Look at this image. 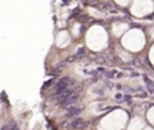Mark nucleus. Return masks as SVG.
<instances>
[{
  "instance_id": "20e7f679",
  "label": "nucleus",
  "mask_w": 154,
  "mask_h": 130,
  "mask_svg": "<svg viewBox=\"0 0 154 130\" xmlns=\"http://www.w3.org/2000/svg\"><path fill=\"white\" fill-rule=\"evenodd\" d=\"M79 113H81V108L79 107H76V106H71L67 110V116H70V117H76Z\"/></svg>"
},
{
  "instance_id": "423d86ee",
  "label": "nucleus",
  "mask_w": 154,
  "mask_h": 130,
  "mask_svg": "<svg viewBox=\"0 0 154 130\" xmlns=\"http://www.w3.org/2000/svg\"><path fill=\"white\" fill-rule=\"evenodd\" d=\"M10 130H19V129H18L17 124L14 122H12V123H10Z\"/></svg>"
},
{
  "instance_id": "f257e3e1",
  "label": "nucleus",
  "mask_w": 154,
  "mask_h": 130,
  "mask_svg": "<svg viewBox=\"0 0 154 130\" xmlns=\"http://www.w3.org/2000/svg\"><path fill=\"white\" fill-rule=\"evenodd\" d=\"M70 78L69 77H64V78H61L58 83H57V85H55V95H58L59 93H61L63 90H65L66 88H69V85H70ZM54 95V96H55Z\"/></svg>"
},
{
  "instance_id": "f03ea898",
  "label": "nucleus",
  "mask_w": 154,
  "mask_h": 130,
  "mask_svg": "<svg viewBox=\"0 0 154 130\" xmlns=\"http://www.w3.org/2000/svg\"><path fill=\"white\" fill-rule=\"evenodd\" d=\"M71 128L75 130H85L88 128V123L83 119H76L71 123Z\"/></svg>"
},
{
  "instance_id": "7ed1b4c3",
  "label": "nucleus",
  "mask_w": 154,
  "mask_h": 130,
  "mask_svg": "<svg viewBox=\"0 0 154 130\" xmlns=\"http://www.w3.org/2000/svg\"><path fill=\"white\" fill-rule=\"evenodd\" d=\"M77 100H78V94H77V93H73V94H71L66 100H64L63 102H60V105H61L63 107H67V106L73 105Z\"/></svg>"
},
{
  "instance_id": "39448f33",
  "label": "nucleus",
  "mask_w": 154,
  "mask_h": 130,
  "mask_svg": "<svg viewBox=\"0 0 154 130\" xmlns=\"http://www.w3.org/2000/svg\"><path fill=\"white\" fill-rule=\"evenodd\" d=\"M84 53H85V51H84L83 48H81V49H78V52H77V54H76V55H73V57L69 58L67 60H69V61H71V60H77V59H79L81 57H83V55H84Z\"/></svg>"
}]
</instances>
